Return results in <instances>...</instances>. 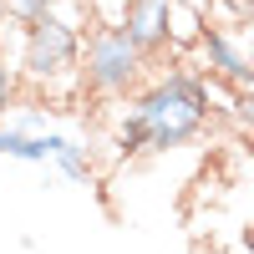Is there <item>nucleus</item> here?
Returning <instances> with one entry per match:
<instances>
[{
  "instance_id": "obj_11",
  "label": "nucleus",
  "mask_w": 254,
  "mask_h": 254,
  "mask_svg": "<svg viewBox=\"0 0 254 254\" xmlns=\"http://www.w3.org/2000/svg\"><path fill=\"white\" fill-rule=\"evenodd\" d=\"M234 122L244 127V132H254V92H239V102H234Z\"/></svg>"
},
{
  "instance_id": "obj_8",
  "label": "nucleus",
  "mask_w": 254,
  "mask_h": 254,
  "mask_svg": "<svg viewBox=\"0 0 254 254\" xmlns=\"http://www.w3.org/2000/svg\"><path fill=\"white\" fill-rule=\"evenodd\" d=\"M112 147H117V158H137V153H153V137H147V122H142L137 112H122L117 132H112Z\"/></svg>"
},
{
  "instance_id": "obj_12",
  "label": "nucleus",
  "mask_w": 254,
  "mask_h": 254,
  "mask_svg": "<svg viewBox=\"0 0 254 254\" xmlns=\"http://www.w3.org/2000/svg\"><path fill=\"white\" fill-rule=\"evenodd\" d=\"M66 5H71V10H81V15H92V5H97V0H66Z\"/></svg>"
},
{
  "instance_id": "obj_2",
  "label": "nucleus",
  "mask_w": 254,
  "mask_h": 254,
  "mask_svg": "<svg viewBox=\"0 0 254 254\" xmlns=\"http://www.w3.org/2000/svg\"><path fill=\"white\" fill-rule=\"evenodd\" d=\"M81 20L66 10H46L31 26H20V76L31 87H76L81 81Z\"/></svg>"
},
{
  "instance_id": "obj_5",
  "label": "nucleus",
  "mask_w": 254,
  "mask_h": 254,
  "mask_svg": "<svg viewBox=\"0 0 254 254\" xmlns=\"http://www.w3.org/2000/svg\"><path fill=\"white\" fill-rule=\"evenodd\" d=\"M198 56L208 66V81H229L239 92H254V61L239 51V41L224 26H203L198 31Z\"/></svg>"
},
{
  "instance_id": "obj_7",
  "label": "nucleus",
  "mask_w": 254,
  "mask_h": 254,
  "mask_svg": "<svg viewBox=\"0 0 254 254\" xmlns=\"http://www.w3.org/2000/svg\"><path fill=\"white\" fill-rule=\"evenodd\" d=\"M0 158L51 163V142H46V132H26V127H5L0 122Z\"/></svg>"
},
{
  "instance_id": "obj_14",
  "label": "nucleus",
  "mask_w": 254,
  "mask_h": 254,
  "mask_svg": "<svg viewBox=\"0 0 254 254\" xmlns=\"http://www.w3.org/2000/svg\"><path fill=\"white\" fill-rule=\"evenodd\" d=\"M10 26V15H5V0H0V31H5Z\"/></svg>"
},
{
  "instance_id": "obj_6",
  "label": "nucleus",
  "mask_w": 254,
  "mask_h": 254,
  "mask_svg": "<svg viewBox=\"0 0 254 254\" xmlns=\"http://www.w3.org/2000/svg\"><path fill=\"white\" fill-rule=\"evenodd\" d=\"M46 142H51V163L61 168V178H71V183H92V173H97L92 147H81V142L66 137V132H46Z\"/></svg>"
},
{
  "instance_id": "obj_13",
  "label": "nucleus",
  "mask_w": 254,
  "mask_h": 254,
  "mask_svg": "<svg viewBox=\"0 0 254 254\" xmlns=\"http://www.w3.org/2000/svg\"><path fill=\"white\" fill-rule=\"evenodd\" d=\"M244 249H249V254H254V224H249V229H244Z\"/></svg>"
},
{
  "instance_id": "obj_4",
  "label": "nucleus",
  "mask_w": 254,
  "mask_h": 254,
  "mask_svg": "<svg viewBox=\"0 0 254 254\" xmlns=\"http://www.w3.org/2000/svg\"><path fill=\"white\" fill-rule=\"evenodd\" d=\"M173 10H178V0H122L117 26L137 41V51L147 61H153L158 51L173 46Z\"/></svg>"
},
{
  "instance_id": "obj_1",
  "label": "nucleus",
  "mask_w": 254,
  "mask_h": 254,
  "mask_svg": "<svg viewBox=\"0 0 254 254\" xmlns=\"http://www.w3.org/2000/svg\"><path fill=\"white\" fill-rule=\"evenodd\" d=\"M127 112H137L147 122V137H153V153H168V147H183L193 142L208 112H214V92H208V76H198L193 66H173L153 76L142 92H132Z\"/></svg>"
},
{
  "instance_id": "obj_10",
  "label": "nucleus",
  "mask_w": 254,
  "mask_h": 254,
  "mask_svg": "<svg viewBox=\"0 0 254 254\" xmlns=\"http://www.w3.org/2000/svg\"><path fill=\"white\" fill-rule=\"evenodd\" d=\"M66 0H5V15H10V26H31L36 15H46V10H61Z\"/></svg>"
},
{
  "instance_id": "obj_3",
  "label": "nucleus",
  "mask_w": 254,
  "mask_h": 254,
  "mask_svg": "<svg viewBox=\"0 0 254 254\" xmlns=\"http://www.w3.org/2000/svg\"><path fill=\"white\" fill-rule=\"evenodd\" d=\"M142 66H147V56L117 20H97L92 31H81V92L117 102L127 92H137Z\"/></svg>"
},
{
  "instance_id": "obj_9",
  "label": "nucleus",
  "mask_w": 254,
  "mask_h": 254,
  "mask_svg": "<svg viewBox=\"0 0 254 254\" xmlns=\"http://www.w3.org/2000/svg\"><path fill=\"white\" fill-rule=\"evenodd\" d=\"M20 92H26V76H20V66H10V61L0 56V122H5V112L20 102Z\"/></svg>"
},
{
  "instance_id": "obj_15",
  "label": "nucleus",
  "mask_w": 254,
  "mask_h": 254,
  "mask_svg": "<svg viewBox=\"0 0 254 254\" xmlns=\"http://www.w3.org/2000/svg\"><path fill=\"white\" fill-rule=\"evenodd\" d=\"M203 5H214V0H203Z\"/></svg>"
}]
</instances>
